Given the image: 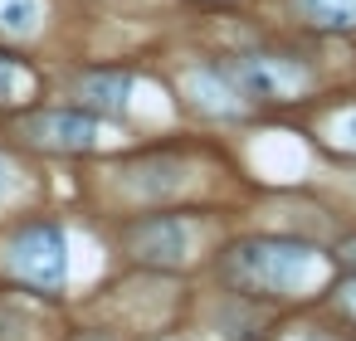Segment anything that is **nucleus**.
<instances>
[{"label":"nucleus","mask_w":356,"mask_h":341,"mask_svg":"<svg viewBox=\"0 0 356 341\" xmlns=\"http://www.w3.org/2000/svg\"><path fill=\"white\" fill-rule=\"evenodd\" d=\"M20 132H25V142H35L44 151H88V147H103L113 137V127L98 113H83V108H74V113H64V108L30 113L20 122Z\"/></svg>","instance_id":"4"},{"label":"nucleus","mask_w":356,"mask_h":341,"mask_svg":"<svg viewBox=\"0 0 356 341\" xmlns=\"http://www.w3.org/2000/svg\"><path fill=\"white\" fill-rule=\"evenodd\" d=\"M229 83L239 88V98H259V103H293L307 93V69L288 54H244L229 69Z\"/></svg>","instance_id":"3"},{"label":"nucleus","mask_w":356,"mask_h":341,"mask_svg":"<svg viewBox=\"0 0 356 341\" xmlns=\"http://www.w3.org/2000/svg\"><path fill=\"white\" fill-rule=\"evenodd\" d=\"M127 249L142 263L181 268L191 258V249H195V229L186 219H176V215H152V219H142V224L127 229Z\"/></svg>","instance_id":"5"},{"label":"nucleus","mask_w":356,"mask_h":341,"mask_svg":"<svg viewBox=\"0 0 356 341\" xmlns=\"http://www.w3.org/2000/svg\"><path fill=\"white\" fill-rule=\"evenodd\" d=\"M293 6L317 30H356V0H293Z\"/></svg>","instance_id":"8"},{"label":"nucleus","mask_w":356,"mask_h":341,"mask_svg":"<svg viewBox=\"0 0 356 341\" xmlns=\"http://www.w3.org/2000/svg\"><path fill=\"white\" fill-rule=\"evenodd\" d=\"M0 263H6V273H15V278L30 283V288L59 292L64 278H69V244H64V229H59V224H30V229H20V234H10L6 249H0Z\"/></svg>","instance_id":"2"},{"label":"nucleus","mask_w":356,"mask_h":341,"mask_svg":"<svg viewBox=\"0 0 356 341\" xmlns=\"http://www.w3.org/2000/svg\"><path fill=\"white\" fill-rule=\"evenodd\" d=\"M132 78L122 74V69H93V74H83L79 78V98H83V108H93V113H122L132 98Z\"/></svg>","instance_id":"7"},{"label":"nucleus","mask_w":356,"mask_h":341,"mask_svg":"<svg viewBox=\"0 0 356 341\" xmlns=\"http://www.w3.org/2000/svg\"><path fill=\"white\" fill-rule=\"evenodd\" d=\"M186 93H191V103H195L205 117H234V113H239V88L229 83V74L195 69V74L186 78Z\"/></svg>","instance_id":"6"},{"label":"nucleus","mask_w":356,"mask_h":341,"mask_svg":"<svg viewBox=\"0 0 356 341\" xmlns=\"http://www.w3.org/2000/svg\"><path fill=\"white\" fill-rule=\"evenodd\" d=\"M337 258H341V263H346V268L356 273V234H351V239H346V244L337 249Z\"/></svg>","instance_id":"12"},{"label":"nucleus","mask_w":356,"mask_h":341,"mask_svg":"<svg viewBox=\"0 0 356 341\" xmlns=\"http://www.w3.org/2000/svg\"><path fill=\"white\" fill-rule=\"evenodd\" d=\"M327 273L322 253L302 239H244L225 258V278L244 292H273V297H298L317 288Z\"/></svg>","instance_id":"1"},{"label":"nucleus","mask_w":356,"mask_h":341,"mask_svg":"<svg viewBox=\"0 0 356 341\" xmlns=\"http://www.w3.org/2000/svg\"><path fill=\"white\" fill-rule=\"evenodd\" d=\"M332 142H337L341 151H356V113H341V117L332 122Z\"/></svg>","instance_id":"11"},{"label":"nucleus","mask_w":356,"mask_h":341,"mask_svg":"<svg viewBox=\"0 0 356 341\" xmlns=\"http://www.w3.org/2000/svg\"><path fill=\"white\" fill-rule=\"evenodd\" d=\"M44 20V0H0V35H35Z\"/></svg>","instance_id":"9"},{"label":"nucleus","mask_w":356,"mask_h":341,"mask_svg":"<svg viewBox=\"0 0 356 341\" xmlns=\"http://www.w3.org/2000/svg\"><path fill=\"white\" fill-rule=\"evenodd\" d=\"M30 88V78H25V69L10 59V54H0V103H10V98H20Z\"/></svg>","instance_id":"10"},{"label":"nucleus","mask_w":356,"mask_h":341,"mask_svg":"<svg viewBox=\"0 0 356 341\" xmlns=\"http://www.w3.org/2000/svg\"><path fill=\"white\" fill-rule=\"evenodd\" d=\"M10 181H15V171H10V161H6V156H0V195L10 190Z\"/></svg>","instance_id":"13"}]
</instances>
